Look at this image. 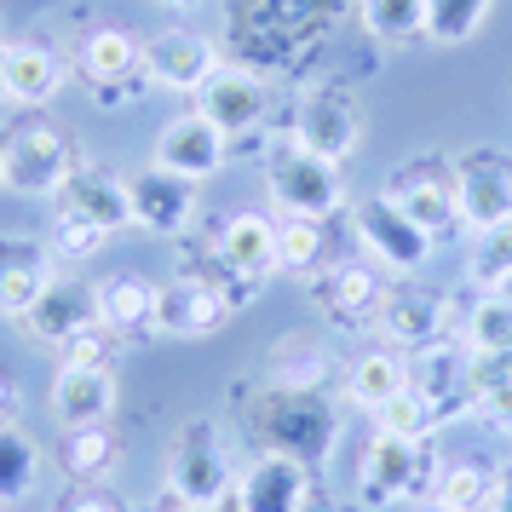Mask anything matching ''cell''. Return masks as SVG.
<instances>
[{"label": "cell", "instance_id": "cell-41", "mask_svg": "<svg viewBox=\"0 0 512 512\" xmlns=\"http://www.w3.org/2000/svg\"><path fill=\"white\" fill-rule=\"evenodd\" d=\"M58 512H121V507L110 501V495H98V489H81V495H70Z\"/></svg>", "mask_w": 512, "mask_h": 512}, {"label": "cell", "instance_id": "cell-45", "mask_svg": "<svg viewBox=\"0 0 512 512\" xmlns=\"http://www.w3.org/2000/svg\"><path fill=\"white\" fill-rule=\"evenodd\" d=\"M156 512H196V507H185V501H173V495H167V507H156Z\"/></svg>", "mask_w": 512, "mask_h": 512}, {"label": "cell", "instance_id": "cell-32", "mask_svg": "<svg viewBox=\"0 0 512 512\" xmlns=\"http://www.w3.org/2000/svg\"><path fill=\"white\" fill-rule=\"evenodd\" d=\"M443 426V415L432 409V397L415 392V386H403L392 392L380 409H374V432H386V438H409V443H426L432 432Z\"/></svg>", "mask_w": 512, "mask_h": 512}, {"label": "cell", "instance_id": "cell-37", "mask_svg": "<svg viewBox=\"0 0 512 512\" xmlns=\"http://www.w3.org/2000/svg\"><path fill=\"white\" fill-rule=\"evenodd\" d=\"M489 495H495V466H484V461H455L438 478V501H449L461 512H484Z\"/></svg>", "mask_w": 512, "mask_h": 512}, {"label": "cell", "instance_id": "cell-20", "mask_svg": "<svg viewBox=\"0 0 512 512\" xmlns=\"http://www.w3.org/2000/svg\"><path fill=\"white\" fill-rule=\"evenodd\" d=\"M58 277V254L52 242L24 231H0V317L24 323V311L41 300V288Z\"/></svg>", "mask_w": 512, "mask_h": 512}, {"label": "cell", "instance_id": "cell-1", "mask_svg": "<svg viewBox=\"0 0 512 512\" xmlns=\"http://www.w3.org/2000/svg\"><path fill=\"white\" fill-rule=\"evenodd\" d=\"M340 6L346 0H231L225 47L259 75H288L305 64V52L323 47Z\"/></svg>", "mask_w": 512, "mask_h": 512}, {"label": "cell", "instance_id": "cell-4", "mask_svg": "<svg viewBox=\"0 0 512 512\" xmlns=\"http://www.w3.org/2000/svg\"><path fill=\"white\" fill-rule=\"evenodd\" d=\"M236 472H231V443L213 420H185L173 443H167V495L185 507L208 512L219 501H231Z\"/></svg>", "mask_w": 512, "mask_h": 512}, {"label": "cell", "instance_id": "cell-27", "mask_svg": "<svg viewBox=\"0 0 512 512\" xmlns=\"http://www.w3.org/2000/svg\"><path fill=\"white\" fill-rule=\"evenodd\" d=\"M409 386V363H403V351H392L386 340L380 346H369V351H357L346 363V403L351 409H380L392 392H403Z\"/></svg>", "mask_w": 512, "mask_h": 512}, {"label": "cell", "instance_id": "cell-19", "mask_svg": "<svg viewBox=\"0 0 512 512\" xmlns=\"http://www.w3.org/2000/svg\"><path fill=\"white\" fill-rule=\"evenodd\" d=\"M213 70H219V52L196 29H162L144 41V75L162 93H202Z\"/></svg>", "mask_w": 512, "mask_h": 512}, {"label": "cell", "instance_id": "cell-17", "mask_svg": "<svg viewBox=\"0 0 512 512\" xmlns=\"http://www.w3.org/2000/svg\"><path fill=\"white\" fill-rule=\"evenodd\" d=\"M213 265L231 282H242V294H254L259 282L277 271V219L265 213H231L219 236H213Z\"/></svg>", "mask_w": 512, "mask_h": 512}, {"label": "cell", "instance_id": "cell-34", "mask_svg": "<svg viewBox=\"0 0 512 512\" xmlns=\"http://www.w3.org/2000/svg\"><path fill=\"white\" fill-rule=\"evenodd\" d=\"M489 6L495 0H426V35L420 41H432V47H466L484 29Z\"/></svg>", "mask_w": 512, "mask_h": 512}, {"label": "cell", "instance_id": "cell-18", "mask_svg": "<svg viewBox=\"0 0 512 512\" xmlns=\"http://www.w3.org/2000/svg\"><path fill=\"white\" fill-rule=\"evenodd\" d=\"M24 328L41 340V346H70L81 334H93L98 328V300H93V282L70 277V271H58V277L41 288V300L24 311Z\"/></svg>", "mask_w": 512, "mask_h": 512}, {"label": "cell", "instance_id": "cell-44", "mask_svg": "<svg viewBox=\"0 0 512 512\" xmlns=\"http://www.w3.org/2000/svg\"><path fill=\"white\" fill-rule=\"evenodd\" d=\"M0 104H6V41H0Z\"/></svg>", "mask_w": 512, "mask_h": 512}, {"label": "cell", "instance_id": "cell-39", "mask_svg": "<svg viewBox=\"0 0 512 512\" xmlns=\"http://www.w3.org/2000/svg\"><path fill=\"white\" fill-rule=\"evenodd\" d=\"M478 415L489 420V426H501L512 438V380L501 386V392H489V397H478Z\"/></svg>", "mask_w": 512, "mask_h": 512}, {"label": "cell", "instance_id": "cell-3", "mask_svg": "<svg viewBox=\"0 0 512 512\" xmlns=\"http://www.w3.org/2000/svg\"><path fill=\"white\" fill-rule=\"evenodd\" d=\"M75 167L81 162H75L70 139L41 110H29L12 127H0V179H6L12 196H58L70 185Z\"/></svg>", "mask_w": 512, "mask_h": 512}, {"label": "cell", "instance_id": "cell-5", "mask_svg": "<svg viewBox=\"0 0 512 512\" xmlns=\"http://www.w3.org/2000/svg\"><path fill=\"white\" fill-rule=\"evenodd\" d=\"M265 190H271V202L282 208V219H328V213H340V202H346L340 167L323 162V156H311V150H300L294 139L277 144L265 156Z\"/></svg>", "mask_w": 512, "mask_h": 512}, {"label": "cell", "instance_id": "cell-28", "mask_svg": "<svg viewBox=\"0 0 512 512\" xmlns=\"http://www.w3.org/2000/svg\"><path fill=\"white\" fill-rule=\"evenodd\" d=\"M328 374H334V357H328V346H317V340H305V334H294V340H282L271 357H265V386H294V392H323Z\"/></svg>", "mask_w": 512, "mask_h": 512}, {"label": "cell", "instance_id": "cell-29", "mask_svg": "<svg viewBox=\"0 0 512 512\" xmlns=\"http://www.w3.org/2000/svg\"><path fill=\"white\" fill-rule=\"evenodd\" d=\"M35 478H41V449L18 426H0V512H24Z\"/></svg>", "mask_w": 512, "mask_h": 512}, {"label": "cell", "instance_id": "cell-43", "mask_svg": "<svg viewBox=\"0 0 512 512\" xmlns=\"http://www.w3.org/2000/svg\"><path fill=\"white\" fill-rule=\"evenodd\" d=\"M300 512H346V507H340L323 484H311V489H305V501H300Z\"/></svg>", "mask_w": 512, "mask_h": 512}, {"label": "cell", "instance_id": "cell-11", "mask_svg": "<svg viewBox=\"0 0 512 512\" xmlns=\"http://www.w3.org/2000/svg\"><path fill=\"white\" fill-rule=\"evenodd\" d=\"M420 484H426V443L374 432L369 449H363V461H357V507L386 512L397 501H409Z\"/></svg>", "mask_w": 512, "mask_h": 512}, {"label": "cell", "instance_id": "cell-46", "mask_svg": "<svg viewBox=\"0 0 512 512\" xmlns=\"http://www.w3.org/2000/svg\"><path fill=\"white\" fill-rule=\"evenodd\" d=\"M420 512H461V507H449V501H426Z\"/></svg>", "mask_w": 512, "mask_h": 512}, {"label": "cell", "instance_id": "cell-6", "mask_svg": "<svg viewBox=\"0 0 512 512\" xmlns=\"http://www.w3.org/2000/svg\"><path fill=\"white\" fill-rule=\"evenodd\" d=\"M75 70L93 87L98 110H121V104H139V93L150 87L144 75V41H133L127 29L98 24L87 29V41L75 47Z\"/></svg>", "mask_w": 512, "mask_h": 512}, {"label": "cell", "instance_id": "cell-26", "mask_svg": "<svg viewBox=\"0 0 512 512\" xmlns=\"http://www.w3.org/2000/svg\"><path fill=\"white\" fill-rule=\"evenodd\" d=\"M98 300V328L110 340H133L150 328V311H156V282H144L139 271H116V277L93 282Z\"/></svg>", "mask_w": 512, "mask_h": 512}, {"label": "cell", "instance_id": "cell-35", "mask_svg": "<svg viewBox=\"0 0 512 512\" xmlns=\"http://www.w3.org/2000/svg\"><path fill=\"white\" fill-rule=\"evenodd\" d=\"M466 351H507L512 346V294L495 288V294H478V305L466 311L461 323Z\"/></svg>", "mask_w": 512, "mask_h": 512}, {"label": "cell", "instance_id": "cell-10", "mask_svg": "<svg viewBox=\"0 0 512 512\" xmlns=\"http://www.w3.org/2000/svg\"><path fill=\"white\" fill-rule=\"evenodd\" d=\"M374 328L392 351H432L443 340H455V300L438 288H392L386 305L374 311Z\"/></svg>", "mask_w": 512, "mask_h": 512}, {"label": "cell", "instance_id": "cell-21", "mask_svg": "<svg viewBox=\"0 0 512 512\" xmlns=\"http://www.w3.org/2000/svg\"><path fill=\"white\" fill-rule=\"evenodd\" d=\"M225 156H231V144H225V133H219L202 110H185V116H173L162 133H156V167L179 173L190 185L213 179V173L225 167Z\"/></svg>", "mask_w": 512, "mask_h": 512}, {"label": "cell", "instance_id": "cell-15", "mask_svg": "<svg viewBox=\"0 0 512 512\" xmlns=\"http://www.w3.org/2000/svg\"><path fill=\"white\" fill-rule=\"evenodd\" d=\"M386 196L426 236H443V231L461 225V208H455V162H443V156H420V162L397 167L392 179H386Z\"/></svg>", "mask_w": 512, "mask_h": 512}, {"label": "cell", "instance_id": "cell-31", "mask_svg": "<svg viewBox=\"0 0 512 512\" xmlns=\"http://www.w3.org/2000/svg\"><path fill=\"white\" fill-rule=\"evenodd\" d=\"M357 18H363V35L369 41L403 47V41H420L426 35V0H357Z\"/></svg>", "mask_w": 512, "mask_h": 512}, {"label": "cell", "instance_id": "cell-22", "mask_svg": "<svg viewBox=\"0 0 512 512\" xmlns=\"http://www.w3.org/2000/svg\"><path fill=\"white\" fill-rule=\"evenodd\" d=\"M311 484H317V478H311V466L259 449L254 461L242 466L231 501L242 512H300V501H305V489H311Z\"/></svg>", "mask_w": 512, "mask_h": 512}, {"label": "cell", "instance_id": "cell-2", "mask_svg": "<svg viewBox=\"0 0 512 512\" xmlns=\"http://www.w3.org/2000/svg\"><path fill=\"white\" fill-rule=\"evenodd\" d=\"M242 420H248L259 449L288 455V461L311 466V472L328 466L334 443H340V409H334L328 392H294V386H265L259 380V392L248 397Z\"/></svg>", "mask_w": 512, "mask_h": 512}, {"label": "cell", "instance_id": "cell-49", "mask_svg": "<svg viewBox=\"0 0 512 512\" xmlns=\"http://www.w3.org/2000/svg\"><path fill=\"white\" fill-rule=\"evenodd\" d=\"M0 190H6V179H0Z\"/></svg>", "mask_w": 512, "mask_h": 512}, {"label": "cell", "instance_id": "cell-8", "mask_svg": "<svg viewBox=\"0 0 512 512\" xmlns=\"http://www.w3.org/2000/svg\"><path fill=\"white\" fill-rule=\"evenodd\" d=\"M357 139H363V110H357L351 87L346 81H311L294 104V144L340 167L357 150Z\"/></svg>", "mask_w": 512, "mask_h": 512}, {"label": "cell", "instance_id": "cell-48", "mask_svg": "<svg viewBox=\"0 0 512 512\" xmlns=\"http://www.w3.org/2000/svg\"><path fill=\"white\" fill-rule=\"evenodd\" d=\"M208 512H242V507H236V501H219V507H208Z\"/></svg>", "mask_w": 512, "mask_h": 512}, {"label": "cell", "instance_id": "cell-23", "mask_svg": "<svg viewBox=\"0 0 512 512\" xmlns=\"http://www.w3.org/2000/svg\"><path fill=\"white\" fill-rule=\"evenodd\" d=\"M116 374L110 363H64L52 380V420L58 426H104L116 415Z\"/></svg>", "mask_w": 512, "mask_h": 512}, {"label": "cell", "instance_id": "cell-24", "mask_svg": "<svg viewBox=\"0 0 512 512\" xmlns=\"http://www.w3.org/2000/svg\"><path fill=\"white\" fill-rule=\"evenodd\" d=\"M58 213H75L98 225L104 236H116L133 225V208H127V179H116L110 167H75L70 185L58 190Z\"/></svg>", "mask_w": 512, "mask_h": 512}, {"label": "cell", "instance_id": "cell-40", "mask_svg": "<svg viewBox=\"0 0 512 512\" xmlns=\"http://www.w3.org/2000/svg\"><path fill=\"white\" fill-rule=\"evenodd\" d=\"M18 409H24V386L0 369V426H18Z\"/></svg>", "mask_w": 512, "mask_h": 512}, {"label": "cell", "instance_id": "cell-12", "mask_svg": "<svg viewBox=\"0 0 512 512\" xmlns=\"http://www.w3.org/2000/svg\"><path fill=\"white\" fill-rule=\"evenodd\" d=\"M386 294H392L386 265H374V259H363V254L334 259V265H323L317 282H311V305L323 311L328 323H340V328L374 323V311L386 305Z\"/></svg>", "mask_w": 512, "mask_h": 512}, {"label": "cell", "instance_id": "cell-16", "mask_svg": "<svg viewBox=\"0 0 512 512\" xmlns=\"http://www.w3.org/2000/svg\"><path fill=\"white\" fill-rule=\"evenodd\" d=\"M127 208L144 236H185L196 219V185L150 162L127 179Z\"/></svg>", "mask_w": 512, "mask_h": 512}, {"label": "cell", "instance_id": "cell-14", "mask_svg": "<svg viewBox=\"0 0 512 512\" xmlns=\"http://www.w3.org/2000/svg\"><path fill=\"white\" fill-rule=\"evenodd\" d=\"M236 305L231 294L213 277H196V271H179L173 282H156V311H150V328L167 334V340H202L231 317Z\"/></svg>", "mask_w": 512, "mask_h": 512}, {"label": "cell", "instance_id": "cell-9", "mask_svg": "<svg viewBox=\"0 0 512 512\" xmlns=\"http://www.w3.org/2000/svg\"><path fill=\"white\" fill-rule=\"evenodd\" d=\"M351 231H357V242H363V254H369L374 265H386V271H420V265L432 259V248H438V236L420 231V225L397 208L386 190L357 202Z\"/></svg>", "mask_w": 512, "mask_h": 512}, {"label": "cell", "instance_id": "cell-36", "mask_svg": "<svg viewBox=\"0 0 512 512\" xmlns=\"http://www.w3.org/2000/svg\"><path fill=\"white\" fill-rule=\"evenodd\" d=\"M328 254V236H323V219H282L277 225V271H317Z\"/></svg>", "mask_w": 512, "mask_h": 512}, {"label": "cell", "instance_id": "cell-30", "mask_svg": "<svg viewBox=\"0 0 512 512\" xmlns=\"http://www.w3.org/2000/svg\"><path fill=\"white\" fill-rule=\"evenodd\" d=\"M58 466L70 472L75 484H93L116 466V432L110 426H64L58 438Z\"/></svg>", "mask_w": 512, "mask_h": 512}, {"label": "cell", "instance_id": "cell-25", "mask_svg": "<svg viewBox=\"0 0 512 512\" xmlns=\"http://www.w3.org/2000/svg\"><path fill=\"white\" fill-rule=\"evenodd\" d=\"M64 87V58L47 41H6V104L47 110Z\"/></svg>", "mask_w": 512, "mask_h": 512}, {"label": "cell", "instance_id": "cell-42", "mask_svg": "<svg viewBox=\"0 0 512 512\" xmlns=\"http://www.w3.org/2000/svg\"><path fill=\"white\" fill-rule=\"evenodd\" d=\"M484 512H512V461L495 472V495H489V507Z\"/></svg>", "mask_w": 512, "mask_h": 512}, {"label": "cell", "instance_id": "cell-7", "mask_svg": "<svg viewBox=\"0 0 512 512\" xmlns=\"http://www.w3.org/2000/svg\"><path fill=\"white\" fill-rule=\"evenodd\" d=\"M196 110L225 133L231 150H248V144L271 127V87L265 75L248 70V64H219L208 75V87L196 93Z\"/></svg>", "mask_w": 512, "mask_h": 512}, {"label": "cell", "instance_id": "cell-47", "mask_svg": "<svg viewBox=\"0 0 512 512\" xmlns=\"http://www.w3.org/2000/svg\"><path fill=\"white\" fill-rule=\"evenodd\" d=\"M156 6H179V12H185V6H196V0H156Z\"/></svg>", "mask_w": 512, "mask_h": 512}, {"label": "cell", "instance_id": "cell-33", "mask_svg": "<svg viewBox=\"0 0 512 512\" xmlns=\"http://www.w3.org/2000/svg\"><path fill=\"white\" fill-rule=\"evenodd\" d=\"M466 282L478 294H495V288H512V219L495 225V231L472 236V254H466Z\"/></svg>", "mask_w": 512, "mask_h": 512}, {"label": "cell", "instance_id": "cell-13", "mask_svg": "<svg viewBox=\"0 0 512 512\" xmlns=\"http://www.w3.org/2000/svg\"><path fill=\"white\" fill-rule=\"evenodd\" d=\"M455 208L461 231H495L512 219V156L501 150H466L455 156Z\"/></svg>", "mask_w": 512, "mask_h": 512}, {"label": "cell", "instance_id": "cell-38", "mask_svg": "<svg viewBox=\"0 0 512 512\" xmlns=\"http://www.w3.org/2000/svg\"><path fill=\"white\" fill-rule=\"evenodd\" d=\"M110 236L87 225V219H75V213H58V225H52V254L64 259V265H87V259L104 248Z\"/></svg>", "mask_w": 512, "mask_h": 512}]
</instances>
